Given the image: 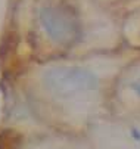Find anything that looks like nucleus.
I'll use <instances>...</instances> for the list:
<instances>
[{"label": "nucleus", "mask_w": 140, "mask_h": 149, "mask_svg": "<svg viewBox=\"0 0 140 149\" xmlns=\"http://www.w3.org/2000/svg\"><path fill=\"white\" fill-rule=\"evenodd\" d=\"M131 89H133V92L137 95V96H140V77L133 83V86H131Z\"/></svg>", "instance_id": "7ed1b4c3"}, {"label": "nucleus", "mask_w": 140, "mask_h": 149, "mask_svg": "<svg viewBox=\"0 0 140 149\" xmlns=\"http://www.w3.org/2000/svg\"><path fill=\"white\" fill-rule=\"evenodd\" d=\"M44 83L52 95L71 99L94 90L97 78L93 72L80 67H58L46 72Z\"/></svg>", "instance_id": "f257e3e1"}, {"label": "nucleus", "mask_w": 140, "mask_h": 149, "mask_svg": "<svg viewBox=\"0 0 140 149\" xmlns=\"http://www.w3.org/2000/svg\"><path fill=\"white\" fill-rule=\"evenodd\" d=\"M42 25L49 36L58 45H71L80 36L78 19L67 8L62 6H49L40 12Z\"/></svg>", "instance_id": "f03ea898"}]
</instances>
